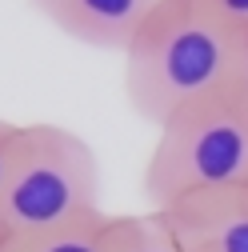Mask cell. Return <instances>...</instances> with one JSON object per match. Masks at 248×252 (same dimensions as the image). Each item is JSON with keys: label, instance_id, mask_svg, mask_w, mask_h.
I'll use <instances>...</instances> for the list:
<instances>
[{"label": "cell", "instance_id": "cell-1", "mask_svg": "<svg viewBox=\"0 0 248 252\" xmlns=\"http://www.w3.org/2000/svg\"><path fill=\"white\" fill-rule=\"evenodd\" d=\"M248 36L208 0H164L124 48V96L148 124L232 88Z\"/></svg>", "mask_w": 248, "mask_h": 252}, {"label": "cell", "instance_id": "cell-2", "mask_svg": "<svg viewBox=\"0 0 248 252\" xmlns=\"http://www.w3.org/2000/svg\"><path fill=\"white\" fill-rule=\"evenodd\" d=\"M232 188H248V112L232 92H220L160 124L144 160V200L164 212Z\"/></svg>", "mask_w": 248, "mask_h": 252}, {"label": "cell", "instance_id": "cell-3", "mask_svg": "<svg viewBox=\"0 0 248 252\" xmlns=\"http://www.w3.org/2000/svg\"><path fill=\"white\" fill-rule=\"evenodd\" d=\"M104 212L92 144L64 124H24L16 164L0 188V240L64 228Z\"/></svg>", "mask_w": 248, "mask_h": 252}, {"label": "cell", "instance_id": "cell-4", "mask_svg": "<svg viewBox=\"0 0 248 252\" xmlns=\"http://www.w3.org/2000/svg\"><path fill=\"white\" fill-rule=\"evenodd\" d=\"M28 4L76 44L124 52L164 0H28Z\"/></svg>", "mask_w": 248, "mask_h": 252}, {"label": "cell", "instance_id": "cell-5", "mask_svg": "<svg viewBox=\"0 0 248 252\" xmlns=\"http://www.w3.org/2000/svg\"><path fill=\"white\" fill-rule=\"evenodd\" d=\"M160 216L184 252H248V188L184 200Z\"/></svg>", "mask_w": 248, "mask_h": 252}, {"label": "cell", "instance_id": "cell-6", "mask_svg": "<svg viewBox=\"0 0 248 252\" xmlns=\"http://www.w3.org/2000/svg\"><path fill=\"white\" fill-rule=\"evenodd\" d=\"M116 232H120V216L96 212V216L64 224V228L0 240V252H112L116 248Z\"/></svg>", "mask_w": 248, "mask_h": 252}, {"label": "cell", "instance_id": "cell-7", "mask_svg": "<svg viewBox=\"0 0 248 252\" xmlns=\"http://www.w3.org/2000/svg\"><path fill=\"white\" fill-rule=\"evenodd\" d=\"M112 252H184L176 232L160 212H140V216H120V232Z\"/></svg>", "mask_w": 248, "mask_h": 252}, {"label": "cell", "instance_id": "cell-8", "mask_svg": "<svg viewBox=\"0 0 248 252\" xmlns=\"http://www.w3.org/2000/svg\"><path fill=\"white\" fill-rule=\"evenodd\" d=\"M20 140H24V124L0 120V188H4V180H8V172H12V164H16Z\"/></svg>", "mask_w": 248, "mask_h": 252}, {"label": "cell", "instance_id": "cell-9", "mask_svg": "<svg viewBox=\"0 0 248 252\" xmlns=\"http://www.w3.org/2000/svg\"><path fill=\"white\" fill-rule=\"evenodd\" d=\"M208 4H212L216 12H220L228 24H236L240 32L248 36V0H208Z\"/></svg>", "mask_w": 248, "mask_h": 252}, {"label": "cell", "instance_id": "cell-10", "mask_svg": "<svg viewBox=\"0 0 248 252\" xmlns=\"http://www.w3.org/2000/svg\"><path fill=\"white\" fill-rule=\"evenodd\" d=\"M232 96L240 100V108L248 112V48H244V60H240V68H236V80H232Z\"/></svg>", "mask_w": 248, "mask_h": 252}]
</instances>
